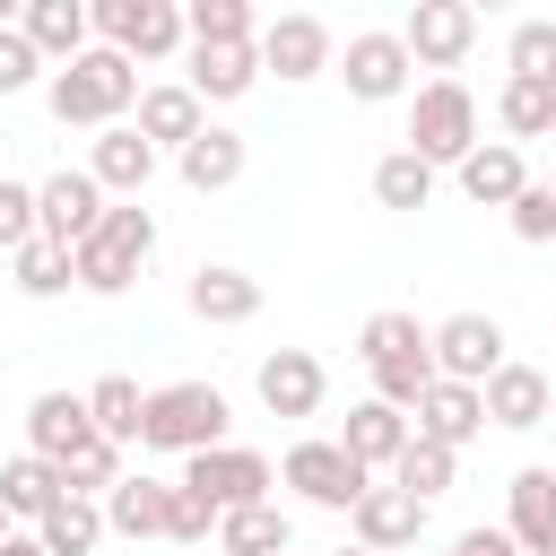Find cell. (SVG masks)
<instances>
[{"label":"cell","instance_id":"4dcf8cb0","mask_svg":"<svg viewBox=\"0 0 556 556\" xmlns=\"http://www.w3.org/2000/svg\"><path fill=\"white\" fill-rule=\"evenodd\" d=\"M295 521L278 504H243V513H217V556H287Z\"/></svg>","mask_w":556,"mask_h":556},{"label":"cell","instance_id":"6da1fadb","mask_svg":"<svg viewBox=\"0 0 556 556\" xmlns=\"http://www.w3.org/2000/svg\"><path fill=\"white\" fill-rule=\"evenodd\" d=\"M356 356H365V374H374V400H391L400 417H417V400L434 391V330H426L417 313L382 304V313H365Z\"/></svg>","mask_w":556,"mask_h":556},{"label":"cell","instance_id":"7c38bea8","mask_svg":"<svg viewBox=\"0 0 556 556\" xmlns=\"http://www.w3.org/2000/svg\"><path fill=\"white\" fill-rule=\"evenodd\" d=\"M408 43H400V26H365V35H348V52H339V78H348V96L356 104H391V96H408Z\"/></svg>","mask_w":556,"mask_h":556},{"label":"cell","instance_id":"4316f807","mask_svg":"<svg viewBox=\"0 0 556 556\" xmlns=\"http://www.w3.org/2000/svg\"><path fill=\"white\" fill-rule=\"evenodd\" d=\"M547 374L539 365H513L504 356V374L486 382V426H504V434H530V426H547Z\"/></svg>","mask_w":556,"mask_h":556},{"label":"cell","instance_id":"5bb4252c","mask_svg":"<svg viewBox=\"0 0 556 556\" xmlns=\"http://www.w3.org/2000/svg\"><path fill=\"white\" fill-rule=\"evenodd\" d=\"M252 391H261V408H269V417H321L330 374H321V356H313V348H269V356H261V374H252Z\"/></svg>","mask_w":556,"mask_h":556},{"label":"cell","instance_id":"8992f818","mask_svg":"<svg viewBox=\"0 0 556 556\" xmlns=\"http://www.w3.org/2000/svg\"><path fill=\"white\" fill-rule=\"evenodd\" d=\"M96 43L122 61H174L191 43V26L174 0H96Z\"/></svg>","mask_w":556,"mask_h":556},{"label":"cell","instance_id":"f35d334b","mask_svg":"<svg viewBox=\"0 0 556 556\" xmlns=\"http://www.w3.org/2000/svg\"><path fill=\"white\" fill-rule=\"evenodd\" d=\"M504 78H556V17H521V26H513Z\"/></svg>","mask_w":556,"mask_h":556},{"label":"cell","instance_id":"f1b7e54d","mask_svg":"<svg viewBox=\"0 0 556 556\" xmlns=\"http://www.w3.org/2000/svg\"><path fill=\"white\" fill-rule=\"evenodd\" d=\"M61 495H70V486H61V469H52L43 452H17V460H0V504H9V521H43Z\"/></svg>","mask_w":556,"mask_h":556},{"label":"cell","instance_id":"e575fe53","mask_svg":"<svg viewBox=\"0 0 556 556\" xmlns=\"http://www.w3.org/2000/svg\"><path fill=\"white\" fill-rule=\"evenodd\" d=\"M452 478H460V452H443V443H426V434H408V452L391 460V486H408L417 504L452 495Z\"/></svg>","mask_w":556,"mask_h":556},{"label":"cell","instance_id":"7dc6e473","mask_svg":"<svg viewBox=\"0 0 556 556\" xmlns=\"http://www.w3.org/2000/svg\"><path fill=\"white\" fill-rule=\"evenodd\" d=\"M0 539H9V504H0Z\"/></svg>","mask_w":556,"mask_h":556},{"label":"cell","instance_id":"8d00e7d4","mask_svg":"<svg viewBox=\"0 0 556 556\" xmlns=\"http://www.w3.org/2000/svg\"><path fill=\"white\" fill-rule=\"evenodd\" d=\"M122 478H130V469H122V443H104V434H87V443L61 460V486H70V495H96V504H104Z\"/></svg>","mask_w":556,"mask_h":556},{"label":"cell","instance_id":"ffe728a7","mask_svg":"<svg viewBox=\"0 0 556 556\" xmlns=\"http://www.w3.org/2000/svg\"><path fill=\"white\" fill-rule=\"evenodd\" d=\"M408 434H417V426H408V417H400L391 400H356V408H348V426H339V452H348L356 469L391 478V460L408 452Z\"/></svg>","mask_w":556,"mask_h":556},{"label":"cell","instance_id":"74e56055","mask_svg":"<svg viewBox=\"0 0 556 556\" xmlns=\"http://www.w3.org/2000/svg\"><path fill=\"white\" fill-rule=\"evenodd\" d=\"M182 26H191V43H261L252 0H191V9H182Z\"/></svg>","mask_w":556,"mask_h":556},{"label":"cell","instance_id":"1f68e13d","mask_svg":"<svg viewBox=\"0 0 556 556\" xmlns=\"http://www.w3.org/2000/svg\"><path fill=\"white\" fill-rule=\"evenodd\" d=\"M87 417H96L104 443H139V426H148V391H139L130 374H104V382H87Z\"/></svg>","mask_w":556,"mask_h":556},{"label":"cell","instance_id":"d4e9b609","mask_svg":"<svg viewBox=\"0 0 556 556\" xmlns=\"http://www.w3.org/2000/svg\"><path fill=\"white\" fill-rule=\"evenodd\" d=\"M243 165H252V148H243V130H226V122H208L182 156H174V174H182V191H235L243 182Z\"/></svg>","mask_w":556,"mask_h":556},{"label":"cell","instance_id":"f6af8a7d","mask_svg":"<svg viewBox=\"0 0 556 556\" xmlns=\"http://www.w3.org/2000/svg\"><path fill=\"white\" fill-rule=\"evenodd\" d=\"M0 556H43V539H35V530H9V539H0Z\"/></svg>","mask_w":556,"mask_h":556},{"label":"cell","instance_id":"c3c4849f","mask_svg":"<svg viewBox=\"0 0 556 556\" xmlns=\"http://www.w3.org/2000/svg\"><path fill=\"white\" fill-rule=\"evenodd\" d=\"M547 191H556V174H547Z\"/></svg>","mask_w":556,"mask_h":556},{"label":"cell","instance_id":"83f0119b","mask_svg":"<svg viewBox=\"0 0 556 556\" xmlns=\"http://www.w3.org/2000/svg\"><path fill=\"white\" fill-rule=\"evenodd\" d=\"M104 530L122 539H165L174 530V478H122L104 495Z\"/></svg>","mask_w":556,"mask_h":556},{"label":"cell","instance_id":"e0dca14e","mask_svg":"<svg viewBox=\"0 0 556 556\" xmlns=\"http://www.w3.org/2000/svg\"><path fill=\"white\" fill-rule=\"evenodd\" d=\"M504 530H513V547L521 556H556V469H513V486H504Z\"/></svg>","mask_w":556,"mask_h":556},{"label":"cell","instance_id":"8fae6325","mask_svg":"<svg viewBox=\"0 0 556 556\" xmlns=\"http://www.w3.org/2000/svg\"><path fill=\"white\" fill-rule=\"evenodd\" d=\"M400 43H408L417 70H460L469 43H478V9H469V0H417V9L400 17Z\"/></svg>","mask_w":556,"mask_h":556},{"label":"cell","instance_id":"52a82bcc","mask_svg":"<svg viewBox=\"0 0 556 556\" xmlns=\"http://www.w3.org/2000/svg\"><path fill=\"white\" fill-rule=\"evenodd\" d=\"M174 486H182V495H200L208 513H243V504H269L278 469H269L261 452H243V443H217V452L182 460V478H174Z\"/></svg>","mask_w":556,"mask_h":556},{"label":"cell","instance_id":"836d02e7","mask_svg":"<svg viewBox=\"0 0 556 556\" xmlns=\"http://www.w3.org/2000/svg\"><path fill=\"white\" fill-rule=\"evenodd\" d=\"M9 278H17V295H35V304H52V295H70L78 287V261L61 252V243H26V252H9Z\"/></svg>","mask_w":556,"mask_h":556},{"label":"cell","instance_id":"ab89813d","mask_svg":"<svg viewBox=\"0 0 556 556\" xmlns=\"http://www.w3.org/2000/svg\"><path fill=\"white\" fill-rule=\"evenodd\" d=\"M43 235V217H35V182H9L0 174V252H26Z\"/></svg>","mask_w":556,"mask_h":556},{"label":"cell","instance_id":"60d3db41","mask_svg":"<svg viewBox=\"0 0 556 556\" xmlns=\"http://www.w3.org/2000/svg\"><path fill=\"white\" fill-rule=\"evenodd\" d=\"M52 61L26 43V26H0V96H17V87H35Z\"/></svg>","mask_w":556,"mask_h":556},{"label":"cell","instance_id":"7a4b0ae2","mask_svg":"<svg viewBox=\"0 0 556 556\" xmlns=\"http://www.w3.org/2000/svg\"><path fill=\"white\" fill-rule=\"evenodd\" d=\"M139 61H122V52H87V61H70V70H52L43 78V104H52V122L61 130H113L122 113H139Z\"/></svg>","mask_w":556,"mask_h":556},{"label":"cell","instance_id":"2e32d148","mask_svg":"<svg viewBox=\"0 0 556 556\" xmlns=\"http://www.w3.org/2000/svg\"><path fill=\"white\" fill-rule=\"evenodd\" d=\"M87 174L104 182V200H148V182H156V148L139 139V122H113V130L87 139Z\"/></svg>","mask_w":556,"mask_h":556},{"label":"cell","instance_id":"f546056e","mask_svg":"<svg viewBox=\"0 0 556 556\" xmlns=\"http://www.w3.org/2000/svg\"><path fill=\"white\" fill-rule=\"evenodd\" d=\"M495 122H504L513 148H521V139H547V130H556V78H504V87H495Z\"/></svg>","mask_w":556,"mask_h":556},{"label":"cell","instance_id":"d6986e66","mask_svg":"<svg viewBox=\"0 0 556 556\" xmlns=\"http://www.w3.org/2000/svg\"><path fill=\"white\" fill-rule=\"evenodd\" d=\"M182 304H191L208 330H235V321H252V313H261V278H252V269H235V261H200V269H191V287H182Z\"/></svg>","mask_w":556,"mask_h":556},{"label":"cell","instance_id":"7bdbcfd3","mask_svg":"<svg viewBox=\"0 0 556 556\" xmlns=\"http://www.w3.org/2000/svg\"><path fill=\"white\" fill-rule=\"evenodd\" d=\"M165 539H182V547H200V539H217V513H208L200 495H182V486H174V530H165Z\"/></svg>","mask_w":556,"mask_h":556},{"label":"cell","instance_id":"5b68a950","mask_svg":"<svg viewBox=\"0 0 556 556\" xmlns=\"http://www.w3.org/2000/svg\"><path fill=\"white\" fill-rule=\"evenodd\" d=\"M400 148H417L426 165H460L478 148V96L460 78H426L417 104H408V139Z\"/></svg>","mask_w":556,"mask_h":556},{"label":"cell","instance_id":"9a60e30c","mask_svg":"<svg viewBox=\"0 0 556 556\" xmlns=\"http://www.w3.org/2000/svg\"><path fill=\"white\" fill-rule=\"evenodd\" d=\"M348 530H356V547H374V556H400V547H417V539H426V504H417L408 486L374 478V486H365V504L348 513Z\"/></svg>","mask_w":556,"mask_h":556},{"label":"cell","instance_id":"ee69618b","mask_svg":"<svg viewBox=\"0 0 556 556\" xmlns=\"http://www.w3.org/2000/svg\"><path fill=\"white\" fill-rule=\"evenodd\" d=\"M452 556H521V547H513V530H486V521H478V530L452 539Z\"/></svg>","mask_w":556,"mask_h":556},{"label":"cell","instance_id":"d590c367","mask_svg":"<svg viewBox=\"0 0 556 556\" xmlns=\"http://www.w3.org/2000/svg\"><path fill=\"white\" fill-rule=\"evenodd\" d=\"M374 200H382V208H426V200H434V165H426L417 148L374 156Z\"/></svg>","mask_w":556,"mask_h":556},{"label":"cell","instance_id":"bcb514c9","mask_svg":"<svg viewBox=\"0 0 556 556\" xmlns=\"http://www.w3.org/2000/svg\"><path fill=\"white\" fill-rule=\"evenodd\" d=\"M330 556H374V547H356V539H348V547H330Z\"/></svg>","mask_w":556,"mask_h":556},{"label":"cell","instance_id":"3957f363","mask_svg":"<svg viewBox=\"0 0 556 556\" xmlns=\"http://www.w3.org/2000/svg\"><path fill=\"white\" fill-rule=\"evenodd\" d=\"M226 426H235V408H226V391H217V382H156V391H148L139 452L200 460V452H217V443H226Z\"/></svg>","mask_w":556,"mask_h":556},{"label":"cell","instance_id":"277c9868","mask_svg":"<svg viewBox=\"0 0 556 556\" xmlns=\"http://www.w3.org/2000/svg\"><path fill=\"white\" fill-rule=\"evenodd\" d=\"M148 252H156V217H148V200H113L104 226H96L70 261H78V287H87V295H130V278L148 269Z\"/></svg>","mask_w":556,"mask_h":556},{"label":"cell","instance_id":"603a6c76","mask_svg":"<svg viewBox=\"0 0 556 556\" xmlns=\"http://www.w3.org/2000/svg\"><path fill=\"white\" fill-rule=\"evenodd\" d=\"M200 104H235L261 87V43H191V78H182Z\"/></svg>","mask_w":556,"mask_h":556},{"label":"cell","instance_id":"44dd1931","mask_svg":"<svg viewBox=\"0 0 556 556\" xmlns=\"http://www.w3.org/2000/svg\"><path fill=\"white\" fill-rule=\"evenodd\" d=\"M17 26H26V43H35L52 70H70V61L96 52V43H87V35H96V9H78V0H26Z\"/></svg>","mask_w":556,"mask_h":556},{"label":"cell","instance_id":"b9f144b4","mask_svg":"<svg viewBox=\"0 0 556 556\" xmlns=\"http://www.w3.org/2000/svg\"><path fill=\"white\" fill-rule=\"evenodd\" d=\"M504 217H513V235H521V243H556V191H547V182H530Z\"/></svg>","mask_w":556,"mask_h":556},{"label":"cell","instance_id":"30bf717a","mask_svg":"<svg viewBox=\"0 0 556 556\" xmlns=\"http://www.w3.org/2000/svg\"><path fill=\"white\" fill-rule=\"evenodd\" d=\"M434 374L486 391V382L504 374V321H495V313H452V321H434Z\"/></svg>","mask_w":556,"mask_h":556},{"label":"cell","instance_id":"d6a6232c","mask_svg":"<svg viewBox=\"0 0 556 556\" xmlns=\"http://www.w3.org/2000/svg\"><path fill=\"white\" fill-rule=\"evenodd\" d=\"M35 539H43V556H96V539H104V504H96V495H61V504L35 521Z\"/></svg>","mask_w":556,"mask_h":556},{"label":"cell","instance_id":"ba28073f","mask_svg":"<svg viewBox=\"0 0 556 556\" xmlns=\"http://www.w3.org/2000/svg\"><path fill=\"white\" fill-rule=\"evenodd\" d=\"M278 486H295V495H304V504H321V513H356V504H365V486H374V469H356L339 443L304 434V443H287Z\"/></svg>","mask_w":556,"mask_h":556},{"label":"cell","instance_id":"ac0fdd59","mask_svg":"<svg viewBox=\"0 0 556 556\" xmlns=\"http://www.w3.org/2000/svg\"><path fill=\"white\" fill-rule=\"evenodd\" d=\"M452 174H460V200H469V208H513V200L530 191V165H521L513 139H478Z\"/></svg>","mask_w":556,"mask_h":556},{"label":"cell","instance_id":"cb8c5ba5","mask_svg":"<svg viewBox=\"0 0 556 556\" xmlns=\"http://www.w3.org/2000/svg\"><path fill=\"white\" fill-rule=\"evenodd\" d=\"M200 130H208V104H200L182 78H165V87H148V96H139V139H148L156 156H165V148L182 156Z\"/></svg>","mask_w":556,"mask_h":556},{"label":"cell","instance_id":"484cf974","mask_svg":"<svg viewBox=\"0 0 556 556\" xmlns=\"http://www.w3.org/2000/svg\"><path fill=\"white\" fill-rule=\"evenodd\" d=\"M96 434V417H87V391H35V408H26V452H43L52 469L78 452Z\"/></svg>","mask_w":556,"mask_h":556},{"label":"cell","instance_id":"7402d4cb","mask_svg":"<svg viewBox=\"0 0 556 556\" xmlns=\"http://www.w3.org/2000/svg\"><path fill=\"white\" fill-rule=\"evenodd\" d=\"M426 443H443V452H460V443H478L486 434V391H469V382H443L434 374V391L417 400V417H408Z\"/></svg>","mask_w":556,"mask_h":556},{"label":"cell","instance_id":"4fadbf2b","mask_svg":"<svg viewBox=\"0 0 556 556\" xmlns=\"http://www.w3.org/2000/svg\"><path fill=\"white\" fill-rule=\"evenodd\" d=\"M261 70H278V87H304V78L339 70V43H330V26H321V17L287 9V17H269V26H261Z\"/></svg>","mask_w":556,"mask_h":556},{"label":"cell","instance_id":"9c48e42d","mask_svg":"<svg viewBox=\"0 0 556 556\" xmlns=\"http://www.w3.org/2000/svg\"><path fill=\"white\" fill-rule=\"evenodd\" d=\"M104 182L87 174V165H61V174H43L35 182V217H43V243H61V252H78L96 226H104Z\"/></svg>","mask_w":556,"mask_h":556}]
</instances>
